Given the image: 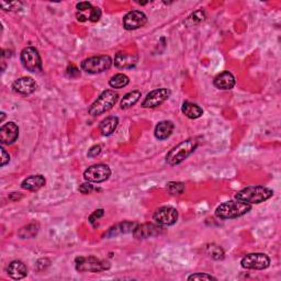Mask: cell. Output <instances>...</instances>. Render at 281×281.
Here are the masks:
<instances>
[{
    "label": "cell",
    "mask_w": 281,
    "mask_h": 281,
    "mask_svg": "<svg viewBox=\"0 0 281 281\" xmlns=\"http://www.w3.org/2000/svg\"><path fill=\"white\" fill-rule=\"evenodd\" d=\"M274 191L264 186H249L235 195V199L249 205H260L271 199Z\"/></svg>",
    "instance_id": "obj_1"
},
{
    "label": "cell",
    "mask_w": 281,
    "mask_h": 281,
    "mask_svg": "<svg viewBox=\"0 0 281 281\" xmlns=\"http://www.w3.org/2000/svg\"><path fill=\"white\" fill-rule=\"evenodd\" d=\"M252 210V205L240 200H231L223 202L216 209V217L221 220H231L243 217Z\"/></svg>",
    "instance_id": "obj_2"
},
{
    "label": "cell",
    "mask_w": 281,
    "mask_h": 281,
    "mask_svg": "<svg viewBox=\"0 0 281 281\" xmlns=\"http://www.w3.org/2000/svg\"><path fill=\"white\" fill-rule=\"evenodd\" d=\"M198 147L197 139H188L179 143L178 145L173 147L166 155V163L170 166H176L183 163L185 159L188 158Z\"/></svg>",
    "instance_id": "obj_3"
},
{
    "label": "cell",
    "mask_w": 281,
    "mask_h": 281,
    "mask_svg": "<svg viewBox=\"0 0 281 281\" xmlns=\"http://www.w3.org/2000/svg\"><path fill=\"white\" fill-rule=\"evenodd\" d=\"M118 99V92L110 89L104 90L100 93V96L91 103V106L88 109V112H89V114L92 115V117H97V115L108 112L109 110H111L114 104L117 103Z\"/></svg>",
    "instance_id": "obj_4"
},
{
    "label": "cell",
    "mask_w": 281,
    "mask_h": 281,
    "mask_svg": "<svg viewBox=\"0 0 281 281\" xmlns=\"http://www.w3.org/2000/svg\"><path fill=\"white\" fill-rule=\"evenodd\" d=\"M110 263L96 256H79L75 258V268L79 273H101L109 271Z\"/></svg>",
    "instance_id": "obj_5"
},
{
    "label": "cell",
    "mask_w": 281,
    "mask_h": 281,
    "mask_svg": "<svg viewBox=\"0 0 281 281\" xmlns=\"http://www.w3.org/2000/svg\"><path fill=\"white\" fill-rule=\"evenodd\" d=\"M112 58L109 55H98L84 59L81 62V69L88 74H100L112 66Z\"/></svg>",
    "instance_id": "obj_6"
},
{
    "label": "cell",
    "mask_w": 281,
    "mask_h": 281,
    "mask_svg": "<svg viewBox=\"0 0 281 281\" xmlns=\"http://www.w3.org/2000/svg\"><path fill=\"white\" fill-rule=\"evenodd\" d=\"M20 59L23 67L31 73H38L42 70V59L35 47H24L21 51Z\"/></svg>",
    "instance_id": "obj_7"
},
{
    "label": "cell",
    "mask_w": 281,
    "mask_h": 281,
    "mask_svg": "<svg viewBox=\"0 0 281 281\" xmlns=\"http://www.w3.org/2000/svg\"><path fill=\"white\" fill-rule=\"evenodd\" d=\"M271 265V258L264 253H252L245 255L241 261V266L250 271H264Z\"/></svg>",
    "instance_id": "obj_8"
},
{
    "label": "cell",
    "mask_w": 281,
    "mask_h": 281,
    "mask_svg": "<svg viewBox=\"0 0 281 281\" xmlns=\"http://www.w3.org/2000/svg\"><path fill=\"white\" fill-rule=\"evenodd\" d=\"M111 176V169L104 164H97L88 167L84 173V179L88 183L100 184L110 178Z\"/></svg>",
    "instance_id": "obj_9"
},
{
    "label": "cell",
    "mask_w": 281,
    "mask_h": 281,
    "mask_svg": "<svg viewBox=\"0 0 281 281\" xmlns=\"http://www.w3.org/2000/svg\"><path fill=\"white\" fill-rule=\"evenodd\" d=\"M153 220L161 227H172L178 220V211L175 208L165 206L158 208L153 214Z\"/></svg>",
    "instance_id": "obj_10"
},
{
    "label": "cell",
    "mask_w": 281,
    "mask_h": 281,
    "mask_svg": "<svg viewBox=\"0 0 281 281\" xmlns=\"http://www.w3.org/2000/svg\"><path fill=\"white\" fill-rule=\"evenodd\" d=\"M172 95L168 88H158V89L148 92L142 102L143 108H156L159 107Z\"/></svg>",
    "instance_id": "obj_11"
},
{
    "label": "cell",
    "mask_w": 281,
    "mask_h": 281,
    "mask_svg": "<svg viewBox=\"0 0 281 281\" xmlns=\"http://www.w3.org/2000/svg\"><path fill=\"white\" fill-rule=\"evenodd\" d=\"M147 23V15L140 10H132L123 18V27L128 31L137 30Z\"/></svg>",
    "instance_id": "obj_12"
},
{
    "label": "cell",
    "mask_w": 281,
    "mask_h": 281,
    "mask_svg": "<svg viewBox=\"0 0 281 281\" xmlns=\"http://www.w3.org/2000/svg\"><path fill=\"white\" fill-rule=\"evenodd\" d=\"M164 233V229L158 224L144 223L136 225L133 231V236L136 240H145L148 238H154Z\"/></svg>",
    "instance_id": "obj_13"
},
{
    "label": "cell",
    "mask_w": 281,
    "mask_h": 281,
    "mask_svg": "<svg viewBox=\"0 0 281 281\" xmlns=\"http://www.w3.org/2000/svg\"><path fill=\"white\" fill-rule=\"evenodd\" d=\"M36 81L31 77H21L12 84V90L21 96H29L36 90Z\"/></svg>",
    "instance_id": "obj_14"
},
{
    "label": "cell",
    "mask_w": 281,
    "mask_h": 281,
    "mask_svg": "<svg viewBox=\"0 0 281 281\" xmlns=\"http://www.w3.org/2000/svg\"><path fill=\"white\" fill-rule=\"evenodd\" d=\"M19 126L14 122H8L0 128V142L3 145H11L18 140Z\"/></svg>",
    "instance_id": "obj_15"
},
{
    "label": "cell",
    "mask_w": 281,
    "mask_h": 281,
    "mask_svg": "<svg viewBox=\"0 0 281 281\" xmlns=\"http://www.w3.org/2000/svg\"><path fill=\"white\" fill-rule=\"evenodd\" d=\"M139 57L134 54H128L125 52H118L114 56V66L120 69H131L136 66Z\"/></svg>",
    "instance_id": "obj_16"
},
{
    "label": "cell",
    "mask_w": 281,
    "mask_h": 281,
    "mask_svg": "<svg viewBox=\"0 0 281 281\" xmlns=\"http://www.w3.org/2000/svg\"><path fill=\"white\" fill-rule=\"evenodd\" d=\"M236 80L232 73L225 70L219 74L213 80V85L220 90H230L235 86Z\"/></svg>",
    "instance_id": "obj_17"
},
{
    "label": "cell",
    "mask_w": 281,
    "mask_h": 281,
    "mask_svg": "<svg viewBox=\"0 0 281 281\" xmlns=\"http://www.w3.org/2000/svg\"><path fill=\"white\" fill-rule=\"evenodd\" d=\"M136 223L134 222H129V221H125V222H121L117 225H114V227L110 228L108 230V232L104 234V238L110 239V238H114V236H118L121 234H128V233H133V231L136 227Z\"/></svg>",
    "instance_id": "obj_18"
},
{
    "label": "cell",
    "mask_w": 281,
    "mask_h": 281,
    "mask_svg": "<svg viewBox=\"0 0 281 281\" xmlns=\"http://www.w3.org/2000/svg\"><path fill=\"white\" fill-rule=\"evenodd\" d=\"M7 273L12 279L20 280L27 276V268L25 264L21 261H13L7 267Z\"/></svg>",
    "instance_id": "obj_19"
},
{
    "label": "cell",
    "mask_w": 281,
    "mask_h": 281,
    "mask_svg": "<svg viewBox=\"0 0 281 281\" xmlns=\"http://www.w3.org/2000/svg\"><path fill=\"white\" fill-rule=\"evenodd\" d=\"M45 183L46 180L42 175H33L30 176V177H26L23 181H22L21 187L27 191L34 192L40 190L42 187L45 186Z\"/></svg>",
    "instance_id": "obj_20"
},
{
    "label": "cell",
    "mask_w": 281,
    "mask_h": 281,
    "mask_svg": "<svg viewBox=\"0 0 281 281\" xmlns=\"http://www.w3.org/2000/svg\"><path fill=\"white\" fill-rule=\"evenodd\" d=\"M175 129V125L172 122V121H161L156 126H155V131H154V134H155V137L159 141H164L168 139V137L173 134Z\"/></svg>",
    "instance_id": "obj_21"
},
{
    "label": "cell",
    "mask_w": 281,
    "mask_h": 281,
    "mask_svg": "<svg viewBox=\"0 0 281 281\" xmlns=\"http://www.w3.org/2000/svg\"><path fill=\"white\" fill-rule=\"evenodd\" d=\"M119 125V119L118 117H114V115H110L106 119H103L100 124H99V130H100L101 134L103 136H110L113 132L117 130Z\"/></svg>",
    "instance_id": "obj_22"
},
{
    "label": "cell",
    "mask_w": 281,
    "mask_h": 281,
    "mask_svg": "<svg viewBox=\"0 0 281 281\" xmlns=\"http://www.w3.org/2000/svg\"><path fill=\"white\" fill-rule=\"evenodd\" d=\"M181 111L186 115L187 118L189 119H199L200 117H202L203 114V110L201 107L198 106V104L190 102V101H185L183 103V107H181Z\"/></svg>",
    "instance_id": "obj_23"
},
{
    "label": "cell",
    "mask_w": 281,
    "mask_h": 281,
    "mask_svg": "<svg viewBox=\"0 0 281 281\" xmlns=\"http://www.w3.org/2000/svg\"><path fill=\"white\" fill-rule=\"evenodd\" d=\"M141 96L142 93L139 90H132L128 93H125L122 98V100L120 102V108L122 110H126L131 107H133L134 104L140 100Z\"/></svg>",
    "instance_id": "obj_24"
},
{
    "label": "cell",
    "mask_w": 281,
    "mask_h": 281,
    "mask_svg": "<svg viewBox=\"0 0 281 281\" xmlns=\"http://www.w3.org/2000/svg\"><path fill=\"white\" fill-rule=\"evenodd\" d=\"M38 228L40 227H38L37 223H34V222L30 223V224H27L26 227L22 228L18 232V235L21 239H33L37 235Z\"/></svg>",
    "instance_id": "obj_25"
},
{
    "label": "cell",
    "mask_w": 281,
    "mask_h": 281,
    "mask_svg": "<svg viewBox=\"0 0 281 281\" xmlns=\"http://www.w3.org/2000/svg\"><path fill=\"white\" fill-rule=\"evenodd\" d=\"M206 18H207V15L205 13V11H203V10H197V11H195L194 13H191L188 16V18L186 19V21L184 22V23L187 26H196L198 24H200L201 22L205 21Z\"/></svg>",
    "instance_id": "obj_26"
},
{
    "label": "cell",
    "mask_w": 281,
    "mask_h": 281,
    "mask_svg": "<svg viewBox=\"0 0 281 281\" xmlns=\"http://www.w3.org/2000/svg\"><path fill=\"white\" fill-rule=\"evenodd\" d=\"M129 82V77L125 74H117L111 77V79L109 80V85L111 88H114V89H121V88L128 86Z\"/></svg>",
    "instance_id": "obj_27"
},
{
    "label": "cell",
    "mask_w": 281,
    "mask_h": 281,
    "mask_svg": "<svg viewBox=\"0 0 281 281\" xmlns=\"http://www.w3.org/2000/svg\"><path fill=\"white\" fill-rule=\"evenodd\" d=\"M207 254L209 256H211L213 260H216V261H222L225 255L222 247L217 244L207 245Z\"/></svg>",
    "instance_id": "obj_28"
},
{
    "label": "cell",
    "mask_w": 281,
    "mask_h": 281,
    "mask_svg": "<svg viewBox=\"0 0 281 281\" xmlns=\"http://www.w3.org/2000/svg\"><path fill=\"white\" fill-rule=\"evenodd\" d=\"M167 190L170 195L173 196H180L185 191V184L178 183V181H170L167 184Z\"/></svg>",
    "instance_id": "obj_29"
},
{
    "label": "cell",
    "mask_w": 281,
    "mask_h": 281,
    "mask_svg": "<svg viewBox=\"0 0 281 281\" xmlns=\"http://www.w3.org/2000/svg\"><path fill=\"white\" fill-rule=\"evenodd\" d=\"M85 18H86V20H89L91 22H98L101 18V10L98 7H92V9L88 10V14L85 15Z\"/></svg>",
    "instance_id": "obj_30"
},
{
    "label": "cell",
    "mask_w": 281,
    "mask_h": 281,
    "mask_svg": "<svg viewBox=\"0 0 281 281\" xmlns=\"http://www.w3.org/2000/svg\"><path fill=\"white\" fill-rule=\"evenodd\" d=\"M189 281L192 280H217V278H214L211 275H208V274H192L188 277Z\"/></svg>",
    "instance_id": "obj_31"
},
{
    "label": "cell",
    "mask_w": 281,
    "mask_h": 281,
    "mask_svg": "<svg viewBox=\"0 0 281 281\" xmlns=\"http://www.w3.org/2000/svg\"><path fill=\"white\" fill-rule=\"evenodd\" d=\"M79 192H81L82 195H90L92 191H95L96 188L93 187V185H91V183H85V184H81L78 188Z\"/></svg>",
    "instance_id": "obj_32"
},
{
    "label": "cell",
    "mask_w": 281,
    "mask_h": 281,
    "mask_svg": "<svg viewBox=\"0 0 281 281\" xmlns=\"http://www.w3.org/2000/svg\"><path fill=\"white\" fill-rule=\"evenodd\" d=\"M66 75H67L69 78H77V77L80 76V70L77 68L75 65H69L67 69H66Z\"/></svg>",
    "instance_id": "obj_33"
},
{
    "label": "cell",
    "mask_w": 281,
    "mask_h": 281,
    "mask_svg": "<svg viewBox=\"0 0 281 281\" xmlns=\"http://www.w3.org/2000/svg\"><path fill=\"white\" fill-rule=\"evenodd\" d=\"M1 7L3 10H7V11H16V10H19V7L20 5H22L21 2H5V1H1Z\"/></svg>",
    "instance_id": "obj_34"
},
{
    "label": "cell",
    "mask_w": 281,
    "mask_h": 281,
    "mask_svg": "<svg viewBox=\"0 0 281 281\" xmlns=\"http://www.w3.org/2000/svg\"><path fill=\"white\" fill-rule=\"evenodd\" d=\"M101 153V146L100 145H93L92 147H90V150L88 151L87 153V156L93 158V157H97L98 155H100Z\"/></svg>",
    "instance_id": "obj_35"
},
{
    "label": "cell",
    "mask_w": 281,
    "mask_h": 281,
    "mask_svg": "<svg viewBox=\"0 0 281 281\" xmlns=\"http://www.w3.org/2000/svg\"><path fill=\"white\" fill-rule=\"evenodd\" d=\"M76 8H77V10H78V12H85V11L92 9V5L90 2H88V1H81L76 4Z\"/></svg>",
    "instance_id": "obj_36"
},
{
    "label": "cell",
    "mask_w": 281,
    "mask_h": 281,
    "mask_svg": "<svg viewBox=\"0 0 281 281\" xmlns=\"http://www.w3.org/2000/svg\"><path fill=\"white\" fill-rule=\"evenodd\" d=\"M103 214H104V210H103V209H98V210H96V211L93 212V213L91 214V216L89 217V222H90L91 224H93V223H95V222L97 221V220L102 218Z\"/></svg>",
    "instance_id": "obj_37"
},
{
    "label": "cell",
    "mask_w": 281,
    "mask_h": 281,
    "mask_svg": "<svg viewBox=\"0 0 281 281\" xmlns=\"http://www.w3.org/2000/svg\"><path fill=\"white\" fill-rule=\"evenodd\" d=\"M0 150H1V167H4L10 162V155L3 147L0 148Z\"/></svg>",
    "instance_id": "obj_38"
},
{
    "label": "cell",
    "mask_w": 281,
    "mask_h": 281,
    "mask_svg": "<svg viewBox=\"0 0 281 281\" xmlns=\"http://www.w3.org/2000/svg\"><path fill=\"white\" fill-rule=\"evenodd\" d=\"M4 118H5V114H4V112H1V122H3Z\"/></svg>",
    "instance_id": "obj_39"
}]
</instances>
